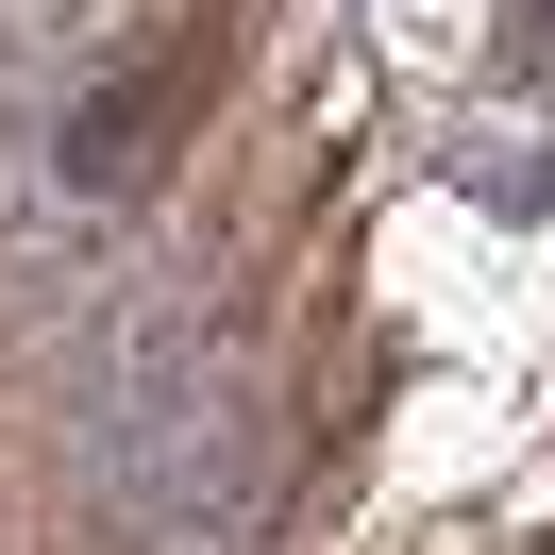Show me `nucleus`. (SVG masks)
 <instances>
[{
	"label": "nucleus",
	"instance_id": "nucleus-1",
	"mask_svg": "<svg viewBox=\"0 0 555 555\" xmlns=\"http://www.w3.org/2000/svg\"><path fill=\"white\" fill-rule=\"evenodd\" d=\"M169 102H185V68H152V85H118V102H85V118H68V185H118L152 135H169Z\"/></svg>",
	"mask_w": 555,
	"mask_h": 555
}]
</instances>
